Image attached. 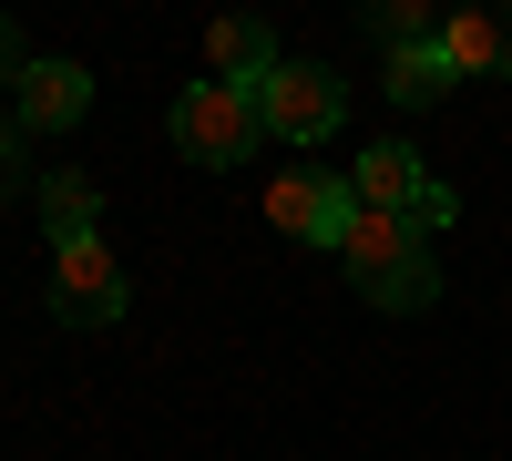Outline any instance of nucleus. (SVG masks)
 <instances>
[{
    "instance_id": "obj_6",
    "label": "nucleus",
    "mask_w": 512,
    "mask_h": 461,
    "mask_svg": "<svg viewBox=\"0 0 512 461\" xmlns=\"http://www.w3.org/2000/svg\"><path fill=\"white\" fill-rule=\"evenodd\" d=\"M11 113H21V134H72L82 113H93V72L82 62H21V82H11Z\"/></svg>"
},
{
    "instance_id": "obj_1",
    "label": "nucleus",
    "mask_w": 512,
    "mask_h": 461,
    "mask_svg": "<svg viewBox=\"0 0 512 461\" xmlns=\"http://www.w3.org/2000/svg\"><path fill=\"white\" fill-rule=\"evenodd\" d=\"M338 267H349V287L369 308H400V318L441 298V257H431V236H420L410 216H349Z\"/></svg>"
},
{
    "instance_id": "obj_3",
    "label": "nucleus",
    "mask_w": 512,
    "mask_h": 461,
    "mask_svg": "<svg viewBox=\"0 0 512 461\" xmlns=\"http://www.w3.org/2000/svg\"><path fill=\"white\" fill-rule=\"evenodd\" d=\"M52 308H62V328H123L134 277L103 236H52Z\"/></svg>"
},
{
    "instance_id": "obj_11",
    "label": "nucleus",
    "mask_w": 512,
    "mask_h": 461,
    "mask_svg": "<svg viewBox=\"0 0 512 461\" xmlns=\"http://www.w3.org/2000/svg\"><path fill=\"white\" fill-rule=\"evenodd\" d=\"M390 103H441L451 93V62H441V41H410V52H390V82H379Z\"/></svg>"
},
{
    "instance_id": "obj_8",
    "label": "nucleus",
    "mask_w": 512,
    "mask_h": 461,
    "mask_svg": "<svg viewBox=\"0 0 512 461\" xmlns=\"http://www.w3.org/2000/svg\"><path fill=\"white\" fill-rule=\"evenodd\" d=\"M349 195H359V216H410V205L431 195V164H420L410 144H369L349 164Z\"/></svg>"
},
{
    "instance_id": "obj_4",
    "label": "nucleus",
    "mask_w": 512,
    "mask_h": 461,
    "mask_svg": "<svg viewBox=\"0 0 512 461\" xmlns=\"http://www.w3.org/2000/svg\"><path fill=\"white\" fill-rule=\"evenodd\" d=\"M256 113H267V144H328L349 123V82L328 62H277L256 82Z\"/></svg>"
},
{
    "instance_id": "obj_2",
    "label": "nucleus",
    "mask_w": 512,
    "mask_h": 461,
    "mask_svg": "<svg viewBox=\"0 0 512 461\" xmlns=\"http://www.w3.org/2000/svg\"><path fill=\"white\" fill-rule=\"evenodd\" d=\"M175 144H185V164H205V175H216V164H246L256 144H267V113H256V93L246 82H185L175 93Z\"/></svg>"
},
{
    "instance_id": "obj_7",
    "label": "nucleus",
    "mask_w": 512,
    "mask_h": 461,
    "mask_svg": "<svg viewBox=\"0 0 512 461\" xmlns=\"http://www.w3.org/2000/svg\"><path fill=\"white\" fill-rule=\"evenodd\" d=\"M441 62H451V82H492V72H512V0L451 11V21H441Z\"/></svg>"
},
{
    "instance_id": "obj_13",
    "label": "nucleus",
    "mask_w": 512,
    "mask_h": 461,
    "mask_svg": "<svg viewBox=\"0 0 512 461\" xmlns=\"http://www.w3.org/2000/svg\"><path fill=\"white\" fill-rule=\"evenodd\" d=\"M21 164H31V134H21V113H11V93H0V195L21 185Z\"/></svg>"
},
{
    "instance_id": "obj_10",
    "label": "nucleus",
    "mask_w": 512,
    "mask_h": 461,
    "mask_svg": "<svg viewBox=\"0 0 512 461\" xmlns=\"http://www.w3.org/2000/svg\"><path fill=\"white\" fill-rule=\"evenodd\" d=\"M93 216H103V185L72 175V164H52V175H41V226L52 236H93Z\"/></svg>"
},
{
    "instance_id": "obj_15",
    "label": "nucleus",
    "mask_w": 512,
    "mask_h": 461,
    "mask_svg": "<svg viewBox=\"0 0 512 461\" xmlns=\"http://www.w3.org/2000/svg\"><path fill=\"white\" fill-rule=\"evenodd\" d=\"M0 82H21V31L0 21Z\"/></svg>"
},
{
    "instance_id": "obj_5",
    "label": "nucleus",
    "mask_w": 512,
    "mask_h": 461,
    "mask_svg": "<svg viewBox=\"0 0 512 461\" xmlns=\"http://www.w3.org/2000/svg\"><path fill=\"white\" fill-rule=\"evenodd\" d=\"M349 216H359L349 175H318V164H287V175L267 185V226H277V236H297V246H338V236H349Z\"/></svg>"
},
{
    "instance_id": "obj_9",
    "label": "nucleus",
    "mask_w": 512,
    "mask_h": 461,
    "mask_svg": "<svg viewBox=\"0 0 512 461\" xmlns=\"http://www.w3.org/2000/svg\"><path fill=\"white\" fill-rule=\"evenodd\" d=\"M277 62H287V52H277V31H267V21H246V11H226L216 31H205V72H216V82H246V93H256Z\"/></svg>"
},
{
    "instance_id": "obj_12",
    "label": "nucleus",
    "mask_w": 512,
    "mask_h": 461,
    "mask_svg": "<svg viewBox=\"0 0 512 461\" xmlns=\"http://www.w3.org/2000/svg\"><path fill=\"white\" fill-rule=\"evenodd\" d=\"M369 41H379V52H410V41H441V11H431V0H369Z\"/></svg>"
},
{
    "instance_id": "obj_14",
    "label": "nucleus",
    "mask_w": 512,
    "mask_h": 461,
    "mask_svg": "<svg viewBox=\"0 0 512 461\" xmlns=\"http://www.w3.org/2000/svg\"><path fill=\"white\" fill-rule=\"evenodd\" d=\"M451 216H461V195H451V185L431 175V195H420V205H410V226H420V236H451Z\"/></svg>"
}]
</instances>
